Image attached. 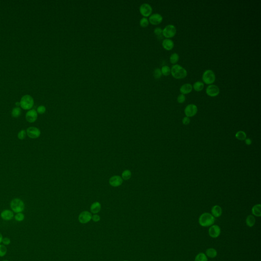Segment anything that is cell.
<instances>
[{
  "label": "cell",
  "instance_id": "cell-1",
  "mask_svg": "<svg viewBox=\"0 0 261 261\" xmlns=\"http://www.w3.org/2000/svg\"><path fill=\"white\" fill-rule=\"evenodd\" d=\"M215 220V218L211 214L204 213L202 214L199 217L198 222L201 226L208 227L214 225Z\"/></svg>",
  "mask_w": 261,
  "mask_h": 261
},
{
  "label": "cell",
  "instance_id": "cell-2",
  "mask_svg": "<svg viewBox=\"0 0 261 261\" xmlns=\"http://www.w3.org/2000/svg\"><path fill=\"white\" fill-rule=\"evenodd\" d=\"M171 73L174 78L176 79H182L186 77L187 72L186 70L181 65L175 64L171 67Z\"/></svg>",
  "mask_w": 261,
  "mask_h": 261
},
{
  "label": "cell",
  "instance_id": "cell-3",
  "mask_svg": "<svg viewBox=\"0 0 261 261\" xmlns=\"http://www.w3.org/2000/svg\"><path fill=\"white\" fill-rule=\"evenodd\" d=\"M10 208L15 213H22L25 210V204L20 198H14L10 203Z\"/></svg>",
  "mask_w": 261,
  "mask_h": 261
},
{
  "label": "cell",
  "instance_id": "cell-4",
  "mask_svg": "<svg viewBox=\"0 0 261 261\" xmlns=\"http://www.w3.org/2000/svg\"><path fill=\"white\" fill-rule=\"evenodd\" d=\"M20 106L24 110H30L33 106L34 100L29 95H25L20 100Z\"/></svg>",
  "mask_w": 261,
  "mask_h": 261
},
{
  "label": "cell",
  "instance_id": "cell-5",
  "mask_svg": "<svg viewBox=\"0 0 261 261\" xmlns=\"http://www.w3.org/2000/svg\"><path fill=\"white\" fill-rule=\"evenodd\" d=\"M202 79L205 84L211 85L214 82L216 79L215 74L212 70H206L203 73Z\"/></svg>",
  "mask_w": 261,
  "mask_h": 261
},
{
  "label": "cell",
  "instance_id": "cell-6",
  "mask_svg": "<svg viewBox=\"0 0 261 261\" xmlns=\"http://www.w3.org/2000/svg\"><path fill=\"white\" fill-rule=\"evenodd\" d=\"M176 32V28L174 25H168L162 31V35L166 39H169L175 36Z\"/></svg>",
  "mask_w": 261,
  "mask_h": 261
},
{
  "label": "cell",
  "instance_id": "cell-7",
  "mask_svg": "<svg viewBox=\"0 0 261 261\" xmlns=\"http://www.w3.org/2000/svg\"><path fill=\"white\" fill-rule=\"evenodd\" d=\"M139 11L143 17H146L151 15L153 8L149 4L143 3L140 6Z\"/></svg>",
  "mask_w": 261,
  "mask_h": 261
},
{
  "label": "cell",
  "instance_id": "cell-8",
  "mask_svg": "<svg viewBox=\"0 0 261 261\" xmlns=\"http://www.w3.org/2000/svg\"><path fill=\"white\" fill-rule=\"evenodd\" d=\"M27 135L31 139H36L39 137L41 135L40 130L34 126H30L26 130Z\"/></svg>",
  "mask_w": 261,
  "mask_h": 261
},
{
  "label": "cell",
  "instance_id": "cell-9",
  "mask_svg": "<svg viewBox=\"0 0 261 261\" xmlns=\"http://www.w3.org/2000/svg\"><path fill=\"white\" fill-rule=\"evenodd\" d=\"M197 107L196 105L193 104L187 105L185 109L184 112L185 115L188 117H193L196 115L197 112Z\"/></svg>",
  "mask_w": 261,
  "mask_h": 261
},
{
  "label": "cell",
  "instance_id": "cell-10",
  "mask_svg": "<svg viewBox=\"0 0 261 261\" xmlns=\"http://www.w3.org/2000/svg\"><path fill=\"white\" fill-rule=\"evenodd\" d=\"M92 213L88 211L82 212L79 216V221L82 224H86L92 220Z\"/></svg>",
  "mask_w": 261,
  "mask_h": 261
},
{
  "label": "cell",
  "instance_id": "cell-11",
  "mask_svg": "<svg viewBox=\"0 0 261 261\" xmlns=\"http://www.w3.org/2000/svg\"><path fill=\"white\" fill-rule=\"evenodd\" d=\"M206 92L210 97H215L219 94L220 89L217 86L211 84L207 87Z\"/></svg>",
  "mask_w": 261,
  "mask_h": 261
},
{
  "label": "cell",
  "instance_id": "cell-12",
  "mask_svg": "<svg viewBox=\"0 0 261 261\" xmlns=\"http://www.w3.org/2000/svg\"><path fill=\"white\" fill-rule=\"evenodd\" d=\"M220 233L221 229L217 225H212L209 229V234L212 238H217L219 236Z\"/></svg>",
  "mask_w": 261,
  "mask_h": 261
},
{
  "label": "cell",
  "instance_id": "cell-13",
  "mask_svg": "<svg viewBox=\"0 0 261 261\" xmlns=\"http://www.w3.org/2000/svg\"><path fill=\"white\" fill-rule=\"evenodd\" d=\"M38 117V113L34 109H31L27 112L26 114V119L30 123H33L36 122Z\"/></svg>",
  "mask_w": 261,
  "mask_h": 261
},
{
  "label": "cell",
  "instance_id": "cell-14",
  "mask_svg": "<svg viewBox=\"0 0 261 261\" xmlns=\"http://www.w3.org/2000/svg\"><path fill=\"white\" fill-rule=\"evenodd\" d=\"M163 20V17L159 14H151L149 17L148 21L153 25H157L161 23Z\"/></svg>",
  "mask_w": 261,
  "mask_h": 261
},
{
  "label": "cell",
  "instance_id": "cell-15",
  "mask_svg": "<svg viewBox=\"0 0 261 261\" xmlns=\"http://www.w3.org/2000/svg\"><path fill=\"white\" fill-rule=\"evenodd\" d=\"M123 182V179L118 176H112L110 178V180H109V183H110V185H111L112 186L115 187L120 186L122 184Z\"/></svg>",
  "mask_w": 261,
  "mask_h": 261
},
{
  "label": "cell",
  "instance_id": "cell-16",
  "mask_svg": "<svg viewBox=\"0 0 261 261\" xmlns=\"http://www.w3.org/2000/svg\"><path fill=\"white\" fill-rule=\"evenodd\" d=\"M1 217L4 220L9 221L14 217V213L9 210H5L1 213Z\"/></svg>",
  "mask_w": 261,
  "mask_h": 261
},
{
  "label": "cell",
  "instance_id": "cell-17",
  "mask_svg": "<svg viewBox=\"0 0 261 261\" xmlns=\"http://www.w3.org/2000/svg\"><path fill=\"white\" fill-rule=\"evenodd\" d=\"M162 46L165 50L170 51L174 47V42L170 39H165L162 42Z\"/></svg>",
  "mask_w": 261,
  "mask_h": 261
},
{
  "label": "cell",
  "instance_id": "cell-18",
  "mask_svg": "<svg viewBox=\"0 0 261 261\" xmlns=\"http://www.w3.org/2000/svg\"><path fill=\"white\" fill-rule=\"evenodd\" d=\"M211 214L213 215L215 218H218L221 216L222 213V210L221 207L218 205H215L213 206L211 209Z\"/></svg>",
  "mask_w": 261,
  "mask_h": 261
},
{
  "label": "cell",
  "instance_id": "cell-19",
  "mask_svg": "<svg viewBox=\"0 0 261 261\" xmlns=\"http://www.w3.org/2000/svg\"><path fill=\"white\" fill-rule=\"evenodd\" d=\"M193 89L191 84L189 83L185 84L180 87V91L183 95L188 94L192 92Z\"/></svg>",
  "mask_w": 261,
  "mask_h": 261
},
{
  "label": "cell",
  "instance_id": "cell-20",
  "mask_svg": "<svg viewBox=\"0 0 261 261\" xmlns=\"http://www.w3.org/2000/svg\"><path fill=\"white\" fill-rule=\"evenodd\" d=\"M101 209V205L99 202L96 201L93 203L90 207V211L92 213L95 214H97Z\"/></svg>",
  "mask_w": 261,
  "mask_h": 261
},
{
  "label": "cell",
  "instance_id": "cell-21",
  "mask_svg": "<svg viewBox=\"0 0 261 261\" xmlns=\"http://www.w3.org/2000/svg\"><path fill=\"white\" fill-rule=\"evenodd\" d=\"M261 205L260 204H256L253 206L251 209V212L253 215L256 217H261Z\"/></svg>",
  "mask_w": 261,
  "mask_h": 261
},
{
  "label": "cell",
  "instance_id": "cell-22",
  "mask_svg": "<svg viewBox=\"0 0 261 261\" xmlns=\"http://www.w3.org/2000/svg\"><path fill=\"white\" fill-rule=\"evenodd\" d=\"M206 255L207 257L210 258H215L217 256V251L213 248H210L206 250Z\"/></svg>",
  "mask_w": 261,
  "mask_h": 261
},
{
  "label": "cell",
  "instance_id": "cell-23",
  "mask_svg": "<svg viewBox=\"0 0 261 261\" xmlns=\"http://www.w3.org/2000/svg\"><path fill=\"white\" fill-rule=\"evenodd\" d=\"M256 222V219L254 216L251 215H248L246 219V223L247 225L249 227H253Z\"/></svg>",
  "mask_w": 261,
  "mask_h": 261
},
{
  "label": "cell",
  "instance_id": "cell-24",
  "mask_svg": "<svg viewBox=\"0 0 261 261\" xmlns=\"http://www.w3.org/2000/svg\"><path fill=\"white\" fill-rule=\"evenodd\" d=\"M192 87L196 92H200L204 88V84L202 82L197 81L194 83Z\"/></svg>",
  "mask_w": 261,
  "mask_h": 261
},
{
  "label": "cell",
  "instance_id": "cell-25",
  "mask_svg": "<svg viewBox=\"0 0 261 261\" xmlns=\"http://www.w3.org/2000/svg\"><path fill=\"white\" fill-rule=\"evenodd\" d=\"M235 137L239 140L243 141L246 139L247 135H246V133H245V132L243 131H239L236 133Z\"/></svg>",
  "mask_w": 261,
  "mask_h": 261
},
{
  "label": "cell",
  "instance_id": "cell-26",
  "mask_svg": "<svg viewBox=\"0 0 261 261\" xmlns=\"http://www.w3.org/2000/svg\"><path fill=\"white\" fill-rule=\"evenodd\" d=\"M194 261H208V257L204 253H199L195 256Z\"/></svg>",
  "mask_w": 261,
  "mask_h": 261
},
{
  "label": "cell",
  "instance_id": "cell-27",
  "mask_svg": "<svg viewBox=\"0 0 261 261\" xmlns=\"http://www.w3.org/2000/svg\"><path fill=\"white\" fill-rule=\"evenodd\" d=\"M21 113H22V110L20 108L15 107L12 110V117H14V118H17L20 116Z\"/></svg>",
  "mask_w": 261,
  "mask_h": 261
},
{
  "label": "cell",
  "instance_id": "cell-28",
  "mask_svg": "<svg viewBox=\"0 0 261 261\" xmlns=\"http://www.w3.org/2000/svg\"><path fill=\"white\" fill-rule=\"evenodd\" d=\"M179 58H180L179 55H178V54L176 53H175L170 56V61L172 64H176L179 60Z\"/></svg>",
  "mask_w": 261,
  "mask_h": 261
},
{
  "label": "cell",
  "instance_id": "cell-29",
  "mask_svg": "<svg viewBox=\"0 0 261 261\" xmlns=\"http://www.w3.org/2000/svg\"><path fill=\"white\" fill-rule=\"evenodd\" d=\"M161 70L162 75H164V76H168L171 73V69L167 65H164V66L162 67Z\"/></svg>",
  "mask_w": 261,
  "mask_h": 261
},
{
  "label": "cell",
  "instance_id": "cell-30",
  "mask_svg": "<svg viewBox=\"0 0 261 261\" xmlns=\"http://www.w3.org/2000/svg\"><path fill=\"white\" fill-rule=\"evenodd\" d=\"M132 176L131 172L129 170H126L122 173V179L125 180H128Z\"/></svg>",
  "mask_w": 261,
  "mask_h": 261
},
{
  "label": "cell",
  "instance_id": "cell-31",
  "mask_svg": "<svg viewBox=\"0 0 261 261\" xmlns=\"http://www.w3.org/2000/svg\"><path fill=\"white\" fill-rule=\"evenodd\" d=\"M139 23L140 25L142 27L145 28V27H148V25H149V21H148V19L146 18V17H142V18L140 19Z\"/></svg>",
  "mask_w": 261,
  "mask_h": 261
},
{
  "label": "cell",
  "instance_id": "cell-32",
  "mask_svg": "<svg viewBox=\"0 0 261 261\" xmlns=\"http://www.w3.org/2000/svg\"><path fill=\"white\" fill-rule=\"evenodd\" d=\"M162 75V73L161 70L160 68H157L154 70L153 76L154 77H155V78L157 79H160Z\"/></svg>",
  "mask_w": 261,
  "mask_h": 261
},
{
  "label": "cell",
  "instance_id": "cell-33",
  "mask_svg": "<svg viewBox=\"0 0 261 261\" xmlns=\"http://www.w3.org/2000/svg\"><path fill=\"white\" fill-rule=\"evenodd\" d=\"M7 252V247L3 244H0V256L3 257L6 254Z\"/></svg>",
  "mask_w": 261,
  "mask_h": 261
},
{
  "label": "cell",
  "instance_id": "cell-34",
  "mask_svg": "<svg viewBox=\"0 0 261 261\" xmlns=\"http://www.w3.org/2000/svg\"><path fill=\"white\" fill-rule=\"evenodd\" d=\"M26 135H27L26 131L23 129V130H20V131L18 132V134H17V137H18L19 139L22 140H23L26 138Z\"/></svg>",
  "mask_w": 261,
  "mask_h": 261
},
{
  "label": "cell",
  "instance_id": "cell-35",
  "mask_svg": "<svg viewBox=\"0 0 261 261\" xmlns=\"http://www.w3.org/2000/svg\"><path fill=\"white\" fill-rule=\"evenodd\" d=\"M14 218H15V220H17V221H19V222L23 221L25 219V215L23 213H17V214L15 215V216H14Z\"/></svg>",
  "mask_w": 261,
  "mask_h": 261
},
{
  "label": "cell",
  "instance_id": "cell-36",
  "mask_svg": "<svg viewBox=\"0 0 261 261\" xmlns=\"http://www.w3.org/2000/svg\"><path fill=\"white\" fill-rule=\"evenodd\" d=\"M162 31L163 30L161 28L157 27L154 30V33L157 35V36L158 37H161L162 38Z\"/></svg>",
  "mask_w": 261,
  "mask_h": 261
},
{
  "label": "cell",
  "instance_id": "cell-37",
  "mask_svg": "<svg viewBox=\"0 0 261 261\" xmlns=\"http://www.w3.org/2000/svg\"><path fill=\"white\" fill-rule=\"evenodd\" d=\"M37 113L42 114L43 113H45L46 111V108L45 106H44L43 105H40L38 107V108H37Z\"/></svg>",
  "mask_w": 261,
  "mask_h": 261
},
{
  "label": "cell",
  "instance_id": "cell-38",
  "mask_svg": "<svg viewBox=\"0 0 261 261\" xmlns=\"http://www.w3.org/2000/svg\"><path fill=\"white\" fill-rule=\"evenodd\" d=\"M185 100H186V97L185 96V95L183 94L179 95L177 98V101L179 103H183L185 101Z\"/></svg>",
  "mask_w": 261,
  "mask_h": 261
},
{
  "label": "cell",
  "instance_id": "cell-39",
  "mask_svg": "<svg viewBox=\"0 0 261 261\" xmlns=\"http://www.w3.org/2000/svg\"><path fill=\"white\" fill-rule=\"evenodd\" d=\"M2 242L4 245H8L11 243V240L9 238L5 237L2 240Z\"/></svg>",
  "mask_w": 261,
  "mask_h": 261
},
{
  "label": "cell",
  "instance_id": "cell-40",
  "mask_svg": "<svg viewBox=\"0 0 261 261\" xmlns=\"http://www.w3.org/2000/svg\"><path fill=\"white\" fill-rule=\"evenodd\" d=\"M190 123V120L189 117H186L183 118V120H182V123H183L184 125H189Z\"/></svg>",
  "mask_w": 261,
  "mask_h": 261
},
{
  "label": "cell",
  "instance_id": "cell-41",
  "mask_svg": "<svg viewBox=\"0 0 261 261\" xmlns=\"http://www.w3.org/2000/svg\"><path fill=\"white\" fill-rule=\"evenodd\" d=\"M92 220L94 222H98V221H100V219H101V217H100V216L98 215L95 214L92 216Z\"/></svg>",
  "mask_w": 261,
  "mask_h": 261
},
{
  "label": "cell",
  "instance_id": "cell-42",
  "mask_svg": "<svg viewBox=\"0 0 261 261\" xmlns=\"http://www.w3.org/2000/svg\"><path fill=\"white\" fill-rule=\"evenodd\" d=\"M245 144L247 145H250L252 143V140L250 138H246L245 140Z\"/></svg>",
  "mask_w": 261,
  "mask_h": 261
},
{
  "label": "cell",
  "instance_id": "cell-43",
  "mask_svg": "<svg viewBox=\"0 0 261 261\" xmlns=\"http://www.w3.org/2000/svg\"><path fill=\"white\" fill-rule=\"evenodd\" d=\"M3 239V236H2V234L0 233V243L2 242Z\"/></svg>",
  "mask_w": 261,
  "mask_h": 261
},
{
  "label": "cell",
  "instance_id": "cell-44",
  "mask_svg": "<svg viewBox=\"0 0 261 261\" xmlns=\"http://www.w3.org/2000/svg\"><path fill=\"white\" fill-rule=\"evenodd\" d=\"M16 105H17V106H20V102H17V103H16Z\"/></svg>",
  "mask_w": 261,
  "mask_h": 261
},
{
  "label": "cell",
  "instance_id": "cell-45",
  "mask_svg": "<svg viewBox=\"0 0 261 261\" xmlns=\"http://www.w3.org/2000/svg\"><path fill=\"white\" fill-rule=\"evenodd\" d=\"M8 261V260H7V259H5V260H3V261Z\"/></svg>",
  "mask_w": 261,
  "mask_h": 261
},
{
  "label": "cell",
  "instance_id": "cell-46",
  "mask_svg": "<svg viewBox=\"0 0 261 261\" xmlns=\"http://www.w3.org/2000/svg\"><path fill=\"white\" fill-rule=\"evenodd\" d=\"M128 261V260H125V261Z\"/></svg>",
  "mask_w": 261,
  "mask_h": 261
}]
</instances>
